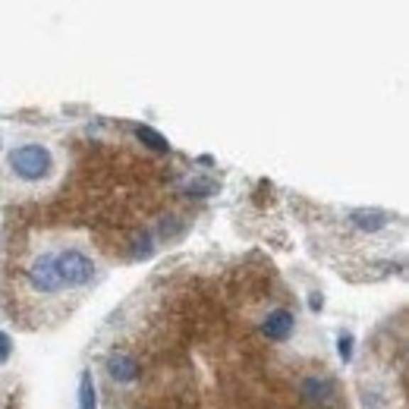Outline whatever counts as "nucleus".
I'll use <instances>...</instances> for the list:
<instances>
[{"instance_id":"obj_1","label":"nucleus","mask_w":409,"mask_h":409,"mask_svg":"<svg viewBox=\"0 0 409 409\" xmlns=\"http://www.w3.org/2000/svg\"><path fill=\"white\" fill-rule=\"evenodd\" d=\"M10 167L16 177H23L28 182H38L45 180L50 173V167H54V158H50V151L45 148V145H19V148L10 151Z\"/></svg>"},{"instance_id":"obj_2","label":"nucleus","mask_w":409,"mask_h":409,"mask_svg":"<svg viewBox=\"0 0 409 409\" xmlns=\"http://www.w3.org/2000/svg\"><path fill=\"white\" fill-rule=\"evenodd\" d=\"M54 265H57V277H60V287H85L94 277L92 258L79 249H67L54 255Z\"/></svg>"},{"instance_id":"obj_3","label":"nucleus","mask_w":409,"mask_h":409,"mask_svg":"<svg viewBox=\"0 0 409 409\" xmlns=\"http://www.w3.org/2000/svg\"><path fill=\"white\" fill-rule=\"evenodd\" d=\"M28 283H32L38 293H57V290H60V277H57L54 255H41V258L28 268Z\"/></svg>"},{"instance_id":"obj_4","label":"nucleus","mask_w":409,"mask_h":409,"mask_svg":"<svg viewBox=\"0 0 409 409\" xmlns=\"http://www.w3.org/2000/svg\"><path fill=\"white\" fill-rule=\"evenodd\" d=\"M293 331H296V318H293V312H287V309L268 312V318L261 321V334L274 343H283Z\"/></svg>"},{"instance_id":"obj_5","label":"nucleus","mask_w":409,"mask_h":409,"mask_svg":"<svg viewBox=\"0 0 409 409\" xmlns=\"http://www.w3.org/2000/svg\"><path fill=\"white\" fill-rule=\"evenodd\" d=\"M107 375L116 384H133L138 378V362L129 353H111L107 356Z\"/></svg>"},{"instance_id":"obj_6","label":"nucleus","mask_w":409,"mask_h":409,"mask_svg":"<svg viewBox=\"0 0 409 409\" xmlns=\"http://www.w3.org/2000/svg\"><path fill=\"white\" fill-rule=\"evenodd\" d=\"M349 221H353L362 233H378L391 224V214H387V211H378V208H353L349 211Z\"/></svg>"},{"instance_id":"obj_7","label":"nucleus","mask_w":409,"mask_h":409,"mask_svg":"<svg viewBox=\"0 0 409 409\" xmlns=\"http://www.w3.org/2000/svg\"><path fill=\"white\" fill-rule=\"evenodd\" d=\"M299 393H302V400L309 406L327 403V400H331V381H327V378H305Z\"/></svg>"},{"instance_id":"obj_8","label":"nucleus","mask_w":409,"mask_h":409,"mask_svg":"<svg viewBox=\"0 0 409 409\" xmlns=\"http://www.w3.org/2000/svg\"><path fill=\"white\" fill-rule=\"evenodd\" d=\"M76 403H79V409H98V387H94V375H92L89 369L79 371Z\"/></svg>"},{"instance_id":"obj_9","label":"nucleus","mask_w":409,"mask_h":409,"mask_svg":"<svg viewBox=\"0 0 409 409\" xmlns=\"http://www.w3.org/2000/svg\"><path fill=\"white\" fill-rule=\"evenodd\" d=\"M136 138L145 145V148L158 151V155H167V151H170V142H167V136H160L158 129H151V126H136Z\"/></svg>"},{"instance_id":"obj_10","label":"nucleus","mask_w":409,"mask_h":409,"mask_svg":"<svg viewBox=\"0 0 409 409\" xmlns=\"http://www.w3.org/2000/svg\"><path fill=\"white\" fill-rule=\"evenodd\" d=\"M182 189H186V195H195V199H208L211 192H217V182H214V180H204V177H195V180H189Z\"/></svg>"},{"instance_id":"obj_11","label":"nucleus","mask_w":409,"mask_h":409,"mask_svg":"<svg viewBox=\"0 0 409 409\" xmlns=\"http://www.w3.org/2000/svg\"><path fill=\"white\" fill-rule=\"evenodd\" d=\"M182 230H186V224H182L177 214L164 217V221L158 224V236H160V239H167V243H170V239H177V236H182Z\"/></svg>"},{"instance_id":"obj_12","label":"nucleus","mask_w":409,"mask_h":409,"mask_svg":"<svg viewBox=\"0 0 409 409\" xmlns=\"http://www.w3.org/2000/svg\"><path fill=\"white\" fill-rule=\"evenodd\" d=\"M151 252H155V246H151V233H142V236L133 239V258L136 261L151 258Z\"/></svg>"},{"instance_id":"obj_13","label":"nucleus","mask_w":409,"mask_h":409,"mask_svg":"<svg viewBox=\"0 0 409 409\" xmlns=\"http://www.w3.org/2000/svg\"><path fill=\"white\" fill-rule=\"evenodd\" d=\"M337 356L343 362L353 359V334H340L337 337Z\"/></svg>"},{"instance_id":"obj_14","label":"nucleus","mask_w":409,"mask_h":409,"mask_svg":"<svg viewBox=\"0 0 409 409\" xmlns=\"http://www.w3.org/2000/svg\"><path fill=\"white\" fill-rule=\"evenodd\" d=\"M10 359V334L0 331V362Z\"/></svg>"},{"instance_id":"obj_15","label":"nucleus","mask_w":409,"mask_h":409,"mask_svg":"<svg viewBox=\"0 0 409 409\" xmlns=\"http://www.w3.org/2000/svg\"><path fill=\"white\" fill-rule=\"evenodd\" d=\"M309 309H312V312H321V309H325V296H321L318 290H315V293H309Z\"/></svg>"}]
</instances>
